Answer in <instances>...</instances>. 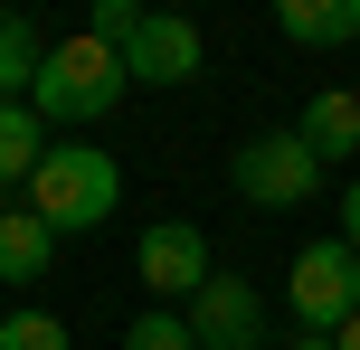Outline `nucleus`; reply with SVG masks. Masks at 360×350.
Listing matches in <instances>:
<instances>
[{
	"mask_svg": "<svg viewBox=\"0 0 360 350\" xmlns=\"http://www.w3.org/2000/svg\"><path fill=\"white\" fill-rule=\"evenodd\" d=\"M285 303H294V322L304 332H342V322L360 313V256H351V237H313L304 256H294V275H285Z\"/></svg>",
	"mask_w": 360,
	"mask_h": 350,
	"instance_id": "7ed1b4c3",
	"label": "nucleus"
},
{
	"mask_svg": "<svg viewBox=\"0 0 360 350\" xmlns=\"http://www.w3.org/2000/svg\"><path fill=\"white\" fill-rule=\"evenodd\" d=\"M294 350H332V341H323V332H294Z\"/></svg>",
	"mask_w": 360,
	"mask_h": 350,
	"instance_id": "a211bd4d",
	"label": "nucleus"
},
{
	"mask_svg": "<svg viewBox=\"0 0 360 350\" xmlns=\"http://www.w3.org/2000/svg\"><path fill=\"white\" fill-rule=\"evenodd\" d=\"M57 265V227L38 208H0V284H38Z\"/></svg>",
	"mask_w": 360,
	"mask_h": 350,
	"instance_id": "9d476101",
	"label": "nucleus"
},
{
	"mask_svg": "<svg viewBox=\"0 0 360 350\" xmlns=\"http://www.w3.org/2000/svg\"><path fill=\"white\" fill-rule=\"evenodd\" d=\"M180 322H190L199 350H266V303H256L247 275H209V294L180 303Z\"/></svg>",
	"mask_w": 360,
	"mask_h": 350,
	"instance_id": "423d86ee",
	"label": "nucleus"
},
{
	"mask_svg": "<svg viewBox=\"0 0 360 350\" xmlns=\"http://www.w3.org/2000/svg\"><path fill=\"white\" fill-rule=\"evenodd\" d=\"M294 133H304V152H313V161H360V95L323 86V95L304 105V123H294Z\"/></svg>",
	"mask_w": 360,
	"mask_h": 350,
	"instance_id": "6e6552de",
	"label": "nucleus"
},
{
	"mask_svg": "<svg viewBox=\"0 0 360 350\" xmlns=\"http://www.w3.org/2000/svg\"><path fill=\"white\" fill-rule=\"evenodd\" d=\"M351 256H360V227H351Z\"/></svg>",
	"mask_w": 360,
	"mask_h": 350,
	"instance_id": "6ab92c4d",
	"label": "nucleus"
},
{
	"mask_svg": "<svg viewBox=\"0 0 360 350\" xmlns=\"http://www.w3.org/2000/svg\"><path fill=\"white\" fill-rule=\"evenodd\" d=\"M124 350H199V341H190V322H180L171 303H152V313L124 322Z\"/></svg>",
	"mask_w": 360,
	"mask_h": 350,
	"instance_id": "4468645a",
	"label": "nucleus"
},
{
	"mask_svg": "<svg viewBox=\"0 0 360 350\" xmlns=\"http://www.w3.org/2000/svg\"><path fill=\"white\" fill-rule=\"evenodd\" d=\"M124 86H133V76H124V57H114L105 38H86V29H76V38H57V48L38 57L29 114H38L48 133H57V123H105V114L124 105Z\"/></svg>",
	"mask_w": 360,
	"mask_h": 350,
	"instance_id": "f257e3e1",
	"label": "nucleus"
},
{
	"mask_svg": "<svg viewBox=\"0 0 360 350\" xmlns=\"http://www.w3.org/2000/svg\"><path fill=\"white\" fill-rule=\"evenodd\" d=\"M133 275H143V294L171 303V313H180V303H199V294H209V275H218V265H209V227L152 218L143 237H133Z\"/></svg>",
	"mask_w": 360,
	"mask_h": 350,
	"instance_id": "20e7f679",
	"label": "nucleus"
},
{
	"mask_svg": "<svg viewBox=\"0 0 360 350\" xmlns=\"http://www.w3.org/2000/svg\"><path fill=\"white\" fill-rule=\"evenodd\" d=\"M342 227H360V170H351V189H342Z\"/></svg>",
	"mask_w": 360,
	"mask_h": 350,
	"instance_id": "dca6fc26",
	"label": "nucleus"
},
{
	"mask_svg": "<svg viewBox=\"0 0 360 350\" xmlns=\"http://www.w3.org/2000/svg\"><path fill=\"white\" fill-rule=\"evenodd\" d=\"M228 180H237L247 208H304L313 189H323V161L304 152V133H256V142H237Z\"/></svg>",
	"mask_w": 360,
	"mask_h": 350,
	"instance_id": "39448f33",
	"label": "nucleus"
},
{
	"mask_svg": "<svg viewBox=\"0 0 360 350\" xmlns=\"http://www.w3.org/2000/svg\"><path fill=\"white\" fill-rule=\"evenodd\" d=\"M332 350H360V313H351V322H342V332H332Z\"/></svg>",
	"mask_w": 360,
	"mask_h": 350,
	"instance_id": "f3484780",
	"label": "nucleus"
},
{
	"mask_svg": "<svg viewBox=\"0 0 360 350\" xmlns=\"http://www.w3.org/2000/svg\"><path fill=\"white\" fill-rule=\"evenodd\" d=\"M29 208L57 227V237L105 227L114 208H124V170H114V152H95V142H48V161L29 170Z\"/></svg>",
	"mask_w": 360,
	"mask_h": 350,
	"instance_id": "f03ea898",
	"label": "nucleus"
},
{
	"mask_svg": "<svg viewBox=\"0 0 360 350\" xmlns=\"http://www.w3.org/2000/svg\"><path fill=\"white\" fill-rule=\"evenodd\" d=\"M114 57H124L133 86H190V76H199V29L180 10H143V29H133Z\"/></svg>",
	"mask_w": 360,
	"mask_h": 350,
	"instance_id": "0eeeda50",
	"label": "nucleus"
},
{
	"mask_svg": "<svg viewBox=\"0 0 360 350\" xmlns=\"http://www.w3.org/2000/svg\"><path fill=\"white\" fill-rule=\"evenodd\" d=\"M38 57H48V38H38V19L0 10V105H29V86H38Z\"/></svg>",
	"mask_w": 360,
	"mask_h": 350,
	"instance_id": "9b49d317",
	"label": "nucleus"
},
{
	"mask_svg": "<svg viewBox=\"0 0 360 350\" xmlns=\"http://www.w3.org/2000/svg\"><path fill=\"white\" fill-rule=\"evenodd\" d=\"M0 350H76V341H67V322H57V313H38V303H19V313L0 322Z\"/></svg>",
	"mask_w": 360,
	"mask_h": 350,
	"instance_id": "ddd939ff",
	"label": "nucleus"
},
{
	"mask_svg": "<svg viewBox=\"0 0 360 350\" xmlns=\"http://www.w3.org/2000/svg\"><path fill=\"white\" fill-rule=\"evenodd\" d=\"M38 161H48V123H38V114L29 105H0V189H29V170Z\"/></svg>",
	"mask_w": 360,
	"mask_h": 350,
	"instance_id": "f8f14e48",
	"label": "nucleus"
},
{
	"mask_svg": "<svg viewBox=\"0 0 360 350\" xmlns=\"http://www.w3.org/2000/svg\"><path fill=\"white\" fill-rule=\"evenodd\" d=\"M285 48H351L360 38V0H275Z\"/></svg>",
	"mask_w": 360,
	"mask_h": 350,
	"instance_id": "1a4fd4ad",
	"label": "nucleus"
},
{
	"mask_svg": "<svg viewBox=\"0 0 360 350\" xmlns=\"http://www.w3.org/2000/svg\"><path fill=\"white\" fill-rule=\"evenodd\" d=\"M133 29H143V10H133V0H95V19H86V38H105V48H124Z\"/></svg>",
	"mask_w": 360,
	"mask_h": 350,
	"instance_id": "2eb2a0df",
	"label": "nucleus"
}]
</instances>
